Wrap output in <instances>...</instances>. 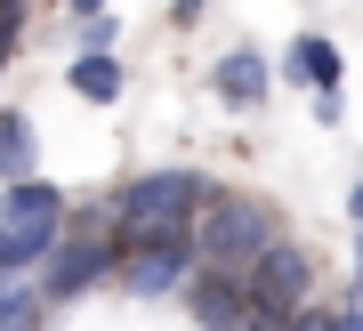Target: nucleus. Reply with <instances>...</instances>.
<instances>
[{
  "label": "nucleus",
  "instance_id": "obj_9",
  "mask_svg": "<svg viewBox=\"0 0 363 331\" xmlns=\"http://www.w3.org/2000/svg\"><path fill=\"white\" fill-rule=\"evenodd\" d=\"M283 73H291V81H307L315 97H339L347 65H339V49H331L323 33H298V40H291V57H283Z\"/></svg>",
  "mask_w": 363,
  "mask_h": 331
},
{
  "label": "nucleus",
  "instance_id": "obj_7",
  "mask_svg": "<svg viewBox=\"0 0 363 331\" xmlns=\"http://www.w3.org/2000/svg\"><path fill=\"white\" fill-rule=\"evenodd\" d=\"M0 227H16V234H65V194H57L49 178L0 186Z\"/></svg>",
  "mask_w": 363,
  "mask_h": 331
},
{
  "label": "nucleus",
  "instance_id": "obj_4",
  "mask_svg": "<svg viewBox=\"0 0 363 331\" xmlns=\"http://www.w3.org/2000/svg\"><path fill=\"white\" fill-rule=\"evenodd\" d=\"M113 267H121L113 242H97V234H57V251L40 259V299L65 307V299H81V291H97Z\"/></svg>",
  "mask_w": 363,
  "mask_h": 331
},
{
  "label": "nucleus",
  "instance_id": "obj_11",
  "mask_svg": "<svg viewBox=\"0 0 363 331\" xmlns=\"http://www.w3.org/2000/svg\"><path fill=\"white\" fill-rule=\"evenodd\" d=\"M40 315H49L40 283L16 275V267H0V331H40Z\"/></svg>",
  "mask_w": 363,
  "mask_h": 331
},
{
  "label": "nucleus",
  "instance_id": "obj_16",
  "mask_svg": "<svg viewBox=\"0 0 363 331\" xmlns=\"http://www.w3.org/2000/svg\"><path fill=\"white\" fill-rule=\"evenodd\" d=\"M283 323H291V315H267V307H250V323H242V331H283Z\"/></svg>",
  "mask_w": 363,
  "mask_h": 331
},
{
  "label": "nucleus",
  "instance_id": "obj_5",
  "mask_svg": "<svg viewBox=\"0 0 363 331\" xmlns=\"http://www.w3.org/2000/svg\"><path fill=\"white\" fill-rule=\"evenodd\" d=\"M250 307H267V315H298V307H307V283H315V259L298 251L291 234H274L259 259H250Z\"/></svg>",
  "mask_w": 363,
  "mask_h": 331
},
{
  "label": "nucleus",
  "instance_id": "obj_3",
  "mask_svg": "<svg viewBox=\"0 0 363 331\" xmlns=\"http://www.w3.org/2000/svg\"><path fill=\"white\" fill-rule=\"evenodd\" d=\"M121 242V291L130 299H169V291H186V275H194V227H162V234H113Z\"/></svg>",
  "mask_w": 363,
  "mask_h": 331
},
{
  "label": "nucleus",
  "instance_id": "obj_13",
  "mask_svg": "<svg viewBox=\"0 0 363 331\" xmlns=\"http://www.w3.org/2000/svg\"><path fill=\"white\" fill-rule=\"evenodd\" d=\"M113 40H121V25H113V16H89V33H81V49H97V57H113Z\"/></svg>",
  "mask_w": 363,
  "mask_h": 331
},
{
  "label": "nucleus",
  "instance_id": "obj_1",
  "mask_svg": "<svg viewBox=\"0 0 363 331\" xmlns=\"http://www.w3.org/2000/svg\"><path fill=\"white\" fill-rule=\"evenodd\" d=\"M283 234V218H274L259 194H210L202 218H194V251L210 259V267H226V275H250V259L267 251V242Z\"/></svg>",
  "mask_w": 363,
  "mask_h": 331
},
{
  "label": "nucleus",
  "instance_id": "obj_20",
  "mask_svg": "<svg viewBox=\"0 0 363 331\" xmlns=\"http://www.w3.org/2000/svg\"><path fill=\"white\" fill-rule=\"evenodd\" d=\"M355 283H363V227H355Z\"/></svg>",
  "mask_w": 363,
  "mask_h": 331
},
{
  "label": "nucleus",
  "instance_id": "obj_10",
  "mask_svg": "<svg viewBox=\"0 0 363 331\" xmlns=\"http://www.w3.org/2000/svg\"><path fill=\"white\" fill-rule=\"evenodd\" d=\"M33 170H40V138H33V121L9 105V114H0V186L33 178Z\"/></svg>",
  "mask_w": 363,
  "mask_h": 331
},
{
  "label": "nucleus",
  "instance_id": "obj_12",
  "mask_svg": "<svg viewBox=\"0 0 363 331\" xmlns=\"http://www.w3.org/2000/svg\"><path fill=\"white\" fill-rule=\"evenodd\" d=\"M65 81H73L89 105H113V97H121V65H113V57H97V49H81V57L65 65Z\"/></svg>",
  "mask_w": 363,
  "mask_h": 331
},
{
  "label": "nucleus",
  "instance_id": "obj_19",
  "mask_svg": "<svg viewBox=\"0 0 363 331\" xmlns=\"http://www.w3.org/2000/svg\"><path fill=\"white\" fill-rule=\"evenodd\" d=\"M347 210H355V227H363V178H355V194H347Z\"/></svg>",
  "mask_w": 363,
  "mask_h": 331
},
{
  "label": "nucleus",
  "instance_id": "obj_14",
  "mask_svg": "<svg viewBox=\"0 0 363 331\" xmlns=\"http://www.w3.org/2000/svg\"><path fill=\"white\" fill-rule=\"evenodd\" d=\"M283 331H331V315H323V307H298V315H291Z\"/></svg>",
  "mask_w": 363,
  "mask_h": 331
},
{
  "label": "nucleus",
  "instance_id": "obj_2",
  "mask_svg": "<svg viewBox=\"0 0 363 331\" xmlns=\"http://www.w3.org/2000/svg\"><path fill=\"white\" fill-rule=\"evenodd\" d=\"M210 186L202 170H145V178H130L113 194V218H121V234H162V227H194L202 202H210Z\"/></svg>",
  "mask_w": 363,
  "mask_h": 331
},
{
  "label": "nucleus",
  "instance_id": "obj_17",
  "mask_svg": "<svg viewBox=\"0 0 363 331\" xmlns=\"http://www.w3.org/2000/svg\"><path fill=\"white\" fill-rule=\"evenodd\" d=\"M202 9H210V0H178V16H186V25H194V16H202Z\"/></svg>",
  "mask_w": 363,
  "mask_h": 331
},
{
  "label": "nucleus",
  "instance_id": "obj_15",
  "mask_svg": "<svg viewBox=\"0 0 363 331\" xmlns=\"http://www.w3.org/2000/svg\"><path fill=\"white\" fill-rule=\"evenodd\" d=\"M331 331H363V299H347V307H339V315H331Z\"/></svg>",
  "mask_w": 363,
  "mask_h": 331
},
{
  "label": "nucleus",
  "instance_id": "obj_18",
  "mask_svg": "<svg viewBox=\"0 0 363 331\" xmlns=\"http://www.w3.org/2000/svg\"><path fill=\"white\" fill-rule=\"evenodd\" d=\"M73 16H105V0H73Z\"/></svg>",
  "mask_w": 363,
  "mask_h": 331
},
{
  "label": "nucleus",
  "instance_id": "obj_6",
  "mask_svg": "<svg viewBox=\"0 0 363 331\" xmlns=\"http://www.w3.org/2000/svg\"><path fill=\"white\" fill-rule=\"evenodd\" d=\"M186 307H194L202 331H242L250 323V283L226 275V267H194L186 275Z\"/></svg>",
  "mask_w": 363,
  "mask_h": 331
},
{
  "label": "nucleus",
  "instance_id": "obj_8",
  "mask_svg": "<svg viewBox=\"0 0 363 331\" xmlns=\"http://www.w3.org/2000/svg\"><path fill=\"white\" fill-rule=\"evenodd\" d=\"M267 57L259 49H226L218 73H210V89H218V105H234V114H250V105H267Z\"/></svg>",
  "mask_w": 363,
  "mask_h": 331
}]
</instances>
